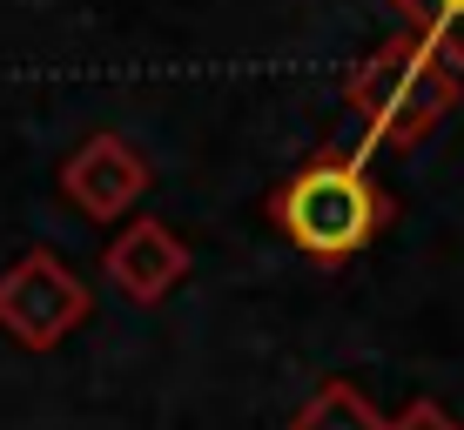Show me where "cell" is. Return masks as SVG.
I'll return each instance as SVG.
<instances>
[{"instance_id": "6da1fadb", "label": "cell", "mask_w": 464, "mask_h": 430, "mask_svg": "<svg viewBox=\"0 0 464 430\" xmlns=\"http://www.w3.org/2000/svg\"><path fill=\"white\" fill-rule=\"evenodd\" d=\"M269 222L283 229V243L303 249L316 263H350L357 249H371L391 222V196L371 182L363 155H316L303 162L290 182L269 196Z\"/></svg>"}, {"instance_id": "7a4b0ae2", "label": "cell", "mask_w": 464, "mask_h": 430, "mask_svg": "<svg viewBox=\"0 0 464 430\" xmlns=\"http://www.w3.org/2000/svg\"><path fill=\"white\" fill-rule=\"evenodd\" d=\"M458 88L464 74H451L438 61V47H430L424 34H391L383 47H371V54L350 68V115L363 121V141L371 148H418V141L438 135V121L458 108Z\"/></svg>"}, {"instance_id": "3957f363", "label": "cell", "mask_w": 464, "mask_h": 430, "mask_svg": "<svg viewBox=\"0 0 464 430\" xmlns=\"http://www.w3.org/2000/svg\"><path fill=\"white\" fill-rule=\"evenodd\" d=\"M88 316V282L54 249H27L0 269V330L21 349H54Z\"/></svg>"}, {"instance_id": "277c9868", "label": "cell", "mask_w": 464, "mask_h": 430, "mask_svg": "<svg viewBox=\"0 0 464 430\" xmlns=\"http://www.w3.org/2000/svg\"><path fill=\"white\" fill-rule=\"evenodd\" d=\"M61 196H68L88 222H121L141 196H149V162H141V148L128 135L102 129L61 162Z\"/></svg>"}, {"instance_id": "5b68a950", "label": "cell", "mask_w": 464, "mask_h": 430, "mask_svg": "<svg viewBox=\"0 0 464 430\" xmlns=\"http://www.w3.org/2000/svg\"><path fill=\"white\" fill-rule=\"evenodd\" d=\"M108 282L128 296V302H162L175 282L188 276V243L169 229V222H155V215H141V222H128V229L108 243Z\"/></svg>"}, {"instance_id": "8992f818", "label": "cell", "mask_w": 464, "mask_h": 430, "mask_svg": "<svg viewBox=\"0 0 464 430\" xmlns=\"http://www.w3.org/2000/svg\"><path fill=\"white\" fill-rule=\"evenodd\" d=\"M290 430H391V417H383L357 384H324L290 417Z\"/></svg>"}, {"instance_id": "52a82bcc", "label": "cell", "mask_w": 464, "mask_h": 430, "mask_svg": "<svg viewBox=\"0 0 464 430\" xmlns=\"http://www.w3.org/2000/svg\"><path fill=\"white\" fill-rule=\"evenodd\" d=\"M397 21L411 27V34H424L438 47V61L451 74H464V0H391Z\"/></svg>"}, {"instance_id": "ba28073f", "label": "cell", "mask_w": 464, "mask_h": 430, "mask_svg": "<svg viewBox=\"0 0 464 430\" xmlns=\"http://www.w3.org/2000/svg\"><path fill=\"white\" fill-rule=\"evenodd\" d=\"M391 430H458V417L444 404H430V397H418V404H404L391 417Z\"/></svg>"}]
</instances>
